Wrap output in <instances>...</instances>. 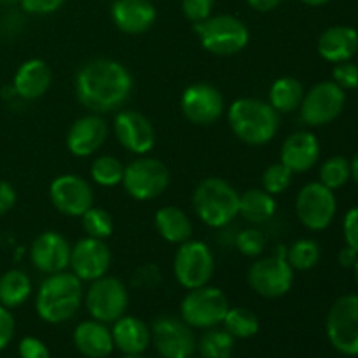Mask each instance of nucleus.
<instances>
[{"label":"nucleus","mask_w":358,"mask_h":358,"mask_svg":"<svg viewBox=\"0 0 358 358\" xmlns=\"http://www.w3.org/2000/svg\"><path fill=\"white\" fill-rule=\"evenodd\" d=\"M182 115L196 126H212L226 114L222 93L213 84L194 83L180 94Z\"/></svg>","instance_id":"nucleus-15"},{"label":"nucleus","mask_w":358,"mask_h":358,"mask_svg":"<svg viewBox=\"0 0 358 358\" xmlns=\"http://www.w3.org/2000/svg\"><path fill=\"white\" fill-rule=\"evenodd\" d=\"M52 84L51 66L41 58H30L17 66L13 79V90L21 100L34 101L44 96Z\"/></svg>","instance_id":"nucleus-23"},{"label":"nucleus","mask_w":358,"mask_h":358,"mask_svg":"<svg viewBox=\"0 0 358 358\" xmlns=\"http://www.w3.org/2000/svg\"><path fill=\"white\" fill-rule=\"evenodd\" d=\"M108 133H110V128L107 121L100 114L90 112L86 115H80L70 124L65 136V145L69 152L76 157L94 156L105 145Z\"/></svg>","instance_id":"nucleus-19"},{"label":"nucleus","mask_w":358,"mask_h":358,"mask_svg":"<svg viewBox=\"0 0 358 358\" xmlns=\"http://www.w3.org/2000/svg\"><path fill=\"white\" fill-rule=\"evenodd\" d=\"M20 358H51L48 345L35 336H24L17 345Z\"/></svg>","instance_id":"nucleus-41"},{"label":"nucleus","mask_w":358,"mask_h":358,"mask_svg":"<svg viewBox=\"0 0 358 358\" xmlns=\"http://www.w3.org/2000/svg\"><path fill=\"white\" fill-rule=\"evenodd\" d=\"M73 346L86 358H107L114 352V339L107 324L98 320H84L73 329Z\"/></svg>","instance_id":"nucleus-24"},{"label":"nucleus","mask_w":358,"mask_h":358,"mask_svg":"<svg viewBox=\"0 0 358 358\" xmlns=\"http://www.w3.org/2000/svg\"><path fill=\"white\" fill-rule=\"evenodd\" d=\"M14 332H16V322H14L13 313L9 308L0 304V352H3L10 345Z\"/></svg>","instance_id":"nucleus-43"},{"label":"nucleus","mask_w":358,"mask_h":358,"mask_svg":"<svg viewBox=\"0 0 358 358\" xmlns=\"http://www.w3.org/2000/svg\"><path fill=\"white\" fill-rule=\"evenodd\" d=\"M343 233H345V240L348 247L358 252V206L348 210L343 220Z\"/></svg>","instance_id":"nucleus-44"},{"label":"nucleus","mask_w":358,"mask_h":358,"mask_svg":"<svg viewBox=\"0 0 358 358\" xmlns=\"http://www.w3.org/2000/svg\"><path fill=\"white\" fill-rule=\"evenodd\" d=\"M229 310V299L219 287L208 285L187 290L180 303V318L191 329L206 331L219 327Z\"/></svg>","instance_id":"nucleus-9"},{"label":"nucleus","mask_w":358,"mask_h":358,"mask_svg":"<svg viewBox=\"0 0 358 358\" xmlns=\"http://www.w3.org/2000/svg\"><path fill=\"white\" fill-rule=\"evenodd\" d=\"M222 327L234 339H250L257 336L259 329H261V322H259L257 315L248 310V308L229 306L222 320Z\"/></svg>","instance_id":"nucleus-33"},{"label":"nucleus","mask_w":358,"mask_h":358,"mask_svg":"<svg viewBox=\"0 0 358 358\" xmlns=\"http://www.w3.org/2000/svg\"><path fill=\"white\" fill-rule=\"evenodd\" d=\"M294 173L283 163H271L262 171V189L269 194L276 196L287 192V189L292 185Z\"/></svg>","instance_id":"nucleus-38"},{"label":"nucleus","mask_w":358,"mask_h":358,"mask_svg":"<svg viewBox=\"0 0 358 358\" xmlns=\"http://www.w3.org/2000/svg\"><path fill=\"white\" fill-rule=\"evenodd\" d=\"M124 175V164L119 157L110 154H101L93 159L90 166V177L93 184L103 189H114L121 185Z\"/></svg>","instance_id":"nucleus-32"},{"label":"nucleus","mask_w":358,"mask_h":358,"mask_svg":"<svg viewBox=\"0 0 358 358\" xmlns=\"http://www.w3.org/2000/svg\"><path fill=\"white\" fill-rule=\"evenodd\" d=\"M112 23L126 35H142L156 23V7L150 0H115L110 7Z\"/></svg>","instance_id":"nucleus-22"},{"label":"nucleus","mask_w":358,"mask_h":358,"mask_svg":"<svg viewBox=\"0 0 358 358\" xmlns=\"http://www.w3.org/2000/svg\"><path fill=\"white\" fill-rule=\"evenodd\" d=\"M154 227L157 234L171 245H182L184 241L191 240L192 231H194L191 217L173 205L163 206L154 213Z\"/></svg>","instance_id":"nucleus-27"},{"label":"nucleus","mask_w":358,"mask_h":358,"mask_svg":"<svg viewBox=\"0 0 358 358\" xmlns=\"http://www.w3.org/2000/svg\"><path fill=\"white\" fill-rule=\"evenodd\" d=\"M318 55L329 63L350 62L358 52V31L346 24L327 28L318 37Z\"/></svg>","instance_id":"nucleus-25"},{"label":"nucleus","mask_w":358,"mask_h":358,"mask_svg":"<svg viewBox=\"0 0 358 358\" xmlns=\"http://www.w3.org/2000/svg\"><path fill=\"white\" fill-rule=\"evenodd\" d=\"M114 346L124 355H142L150 346V329L133 315H122L110 329Z\"/></svg>","instance_id":"nucleus-26"},{"label":"nucleus","mask_w":358,"mask_h":358,"mask_svg":"<svg viewBox=\"0 0 358 358\" xmlns=\"http://www.w3.org/2000/svg\"><path fill=\"white\" fill-rule=\"evenodd\" d=\"M72 245L58 231H44L30 245V262L42 275H55L69 269Z\"/></svg>","instance_id":"nucleus-20"},{"label":"nucleus","mask_w":358,"mask_h":358,"mask_svg":"<svg viewBox=\"0 0 358 358\" xmlns=\"http://www.w3.org/2000/svg\"><path fill=\"white\" fill-rule=\"evenodd\" d=\"M283 0H247L248 6L257 13H271L276 7H280Z\"/></svg>","instance_id":"nucleus-47"},{"label":"nucleus","mask_w":358,"mask_h":358,"mask_svg":"<svg viewBox=\"0 0 358 358\" xmlns=\"http://www.w3.org/2000/svg\"><path fill=\"white\" fill-rule=\"evenodd\" d=\"M304 86L296 77H278L269 86L268 103L275 108L278 114H292L299 110L301 101L304 98Z\"/></svg>","instance_id":"nucleus-29"},{"label":"nucleus","mask_w":358,"mask_h":358,"mask_svg":"<svg viewBox=\"0 0 358 358\" xmlns=\"http://www.w3.org/2000/svg\"><path fill=\"white\" fill-rule=\"evenodd\" d=\"M276 210H278L276 198L262 187L247 189L240 194L238 217L245 219L252 226H262L269 222L276 215Z\"/></svg>","instance_id":"nucleus-28"},{"label":"nucleus","mask_w":358,"mask_h":358,"mask_svg":"<svg viewBox=\"0 0 358 358\" xmlns=\"http://www.w3.org/2000/svg\"><path fill=\"white\" fill-rule=\"evenodd\" d=\"M215 0H182V13L192 24L201 23L212 16Z\"/></svg>","instance_id":"nucleus-39"},{"label":"nucleus","mask_w":358,"mask_h":358,"mask_svg":"<svg viewBox=\"0 0 358 358\" xmlns=\"http://www.w3.org/2000/svg\"><path fill=\"white\" fill-rule=\"evenodd\" d=\"M194 329L182 318L163 315L152 322L150 343L163 358H191L196 352Z\"/></svg>","instance_id":"nucleus-14"},{"label":"nucleus","mask_w":358,"mask_h":358,"mask_svg":"<svg viewBox=\"0 0 358 358\" xmlns=\"http://www.w3.org/2000/svg\"><path fill=\"white\" fill-rule=\"evenodd\" d=\"M299 2L306 3V6L310 7H320V6H325L327 2H331V0H299Z\"/></svg>","instance_id":"nucleus-50"},{"label":"nucleus","mask_w":358,"mask_h":358,"mask_svg":"<svg viewBox=\"0 0 358 358\" xmlns=\"http://www.w3.org/2000/svg\"><path fill=\"white\" fill-rule=\"evenodd\" d=\"M13 3H20V0H0V6H13Z\"/></svg>","instance_id":"nucleus-51"},{"label":"nucleus","mask_w":358,"mask_h":358,"mask_svg":"<svg viewBox=\"0 0 358 358\" xmlns=\"http://www.w3.org/2000/svg\"><path fill=\"white\" fill-rule=\"evenodd\" d=\"M226 117L233 135L250 147L268 145L280 129V114L259 98H236L226 107Z\"/></svg>","instance_id":"nucleus-3"},{"label":"nucleus","mask_w":358,"mask_h":358,"mask_svg":"<svg viewBox=\"0 0 358 358\" xmlns=\"http://www.w3.org/2000/svg\"><path fill=\"white\" fill-rule=\"evenodd\" d=\"M338 259H339V264H341L343 268H353L358 261V252H355L352 247L346 245V247L339 252Z\"/></svg>","instance_id":"nucleus-48"},{"label":"nucleus","mask_w":358,"mask_h":358,"mask_svg":"<svg viewBox=\"0 0 358 358\" xmlns=\"http://www.w3.org/2000/svg\"><path fill=\"white\" fill-rule=\"evenodd\" d=\"M122 358H143L142 355H124Z\"/></svg>","instance_id":"nucleus-53"},{"label":"nucleus","mask_w":358,"mask_h":358,"mask_svg":"<svg viewBox=\"0 0 358 358\" xmlns=\"http://www.w3.org/2000/svg\"><path fill=\"white\" fill-rule=\"evenodd\" d=\"M296 271L287 261V247L280 245L269 255H261L247 271V283L264 299H280L292 290Z\"/></svg>","instance_id":"nucleus-5"},{"label":"nucleus","mask_w":358,"mask_h":358,"mask_svg":"<svg viewBox=\"0 0 358 358\" xmlns=\"http://www.w3.org/2000/svg\"><path fill=\"white\" fill-rule=\"evenodd\" d=\"M159 269L157 266H142L138 271H135V285L140 287H156L159 283Z\"/></svg>","instance_id":"nucleus-46"},{"label":"nucleus","mask_w":358,"mask_h":358,"mask_svg":"<svg viewBox=\"0 0 358 358\" xmlns=\"http://www.w3.org/2000/svg\"><path fill=\"white\" fill-rule=\"evenodd\" d=\"M171 268L182 289H199L212 282L215 273V255L205 241L191 238L178 245Z\"/></svg>","instance_id":"nucleus-8"},{"label":"nucleus","mask_w":358,"mask_h":358,"mask_svg":"<svg viewBox=\"0 0 358 358\" xmlns=\"http://www.w3.org/2000/svg\"><path fill=\"white\" fill-rule=\"evenodd\" d=\"M49 199L62 215L80 219L94 205L93 185L76 173H63L52 178Z\"/></svg>","instance_id":"nucleus-16"},{"label":"nucleus","mask_w":358,"mask_h":358,"mask_svg":"<svg viewBox=\"0 0 358 358\" xmlns=\"http://www.w3.org/2000/svg\"><path fill=\"white\" fill-rule=\"evenodd\" d=\"M121 185L135 201H154L166 192L170 185V171L157 157L149 154L136 156L131 163L124 164Z\"/></svg>","instance_id":"nucleus-7"},{"label":"nucleus","mask_w":358,"mask_h":358,"mask_svg":"<svg viewBox=\"0 0 358 358\" xmlns=\"http://www.w3.org/2000/svg\"><path fill=\"white\" fill-rule=\"evenodd\" d=\"M84 306L93 320L103 322L107 325L114 324L128 311V287L117 276H101L91 282L84 292Z\"/></svg>","instance_id":"nucleus-10"},{"label":"nucleus","mask_w":358,"mask_h":358,"mask_svg":"<svg viewBox=\"0 0 358 358\" xmlns=\"http://www.w3.org/2000/svg\"><path fill=\"white\" fill-rule=\"evenodd\" d=\"M192 210L205 226L224 229L238 217L240 192L220 177L203 178L192 192Z\"/></svg>","instance_id":"nucleus-4"},{"label":"nucleus","mask_w":358,"mask_h":358,"mask_svg":"<svg viewBox=\"0 0 358 358\" xmlns=\"http://www.w3.org/2000/svg\"><path fill=\"white\" fill-rule=\"evenodd\" d=\"M80 224L86 233V236L96 238V240H108L114 233V219L110 213L101 206H91L83 217H80Z\"/></svg>","instance_id":"nucleus-36"},{"label":"nucleus","mask_w":358,"mask_h":358,"mask_svg":"<svg viewBox=\"0 0 358 358\" xmlns=\"http://www.w3.org/2000/svg\"><path fill=\"white\" fill-rule=\"evenodd\" d=\"M325 331L331 345L339 353L358 355V294H346L332 304Z\"/></svg>","instance_id":"nucleus-11"},{"label":"nucleus","mask_w":358,"mask_h":358,"mask_svg":"<svg viewBox=\"0 0 358 358\" xmlns=\"http://www.w3.org/2000/svg\"><path fill=\"white\" fill-rule=\"evenodd\" d=\"M346 103L345 90L338 86L334 80H324L304 93L301 101V119L311 128L331 124L341 115Z\"/></svg>","instance_id":"nucleus-13"},{"label":"nucleus","mask_w":358,"mask_h":358,"mask_svg":"<svg viewBox=\"0 0 358 358\" xmlns=\"http://www.w3.org/2000/svg\"><path fill=\"white\" fill-rule=\"evenodd\" d=\"M234 341L236 339L224 327H212L203 332L199 341L196 343V350L201 358H231L234 352Z\"/></svg>","instance_id":"nucleus-31"},{"label":"nucleus","mask_w":358,"mask_h":358,"mask_svg":"<svg viewBox=\"0 0 358 358\" xmlns=\"http://www.w3.org/2000/svg\"><path fill=\"white\" fill-rule=\"evenodd\" d=\"M320 245L311 238H301L287 247V261L294 271H310L320 262Z\"/></svg>","instance_id":"nucleus-34"},{"label":"nucleus","mask_w":358,"mask_h":358,"mask_svg":"<svg viewBox=\"0 0 358 358\" xmlns=\"http://www.w3.org/2000/svg\"><path fill=\"white\" fill-rule=\"evenodd\" d=\"M234 248L240 252L243 257L257 259L266 250V236L257 226L247 227V229L238 231L234 236Z\"/></svg>","instance_id":"nucleus-37"},{"label":"nucleus","mask_w":358,"mask_h":358,"mask_svg":"<svg viewBox=\"0 0 358 358\" xmlns=\"http://www.w3.org/2000/svg\"><path fill=\"white\" fill-rule=\"evenodd\" d=\"M353 271H355V282H357V287H358V261H357V264L353 266Z\"/></svg>","instance_id":"nucleus-52"},{"label":"nucleus","mask_w":358,"mask_h":358,"mask_svg":"<svg viewBox=\"0 0 358 358\" xmlns=\"http://www.w3.org/2000/svg\"><path fill=\"white\" fill-rule=\"evenodd\" d=\"M17 201L16 189L7 180H0V217L9 213Z\"/></svg>","instance_id":"nucleus-45"},{"label":"nucleus","mask_w":358,"mask_h":358,"mask_svg":"<svg viewBox=\"0 0 358 358\" xmlns=\"http://www.w3.org/2000/svg\"><path fill=\"white\" fill-rule=\"evenodd\" d=\"M112 129L119 145L135 156H147L156 145V129L142 112L121 108L115 112Z\"/></svg>","instance_id":"nucleus-17"},{"label":"nucleus","mask_w":358,"mask_h":358,"mask_svg":"<svg viewBox=\"0 0 358 358\" xmlns=\"http://www.w3.org/2000/svg\"><path fill=\"white\" fill-rule=\"evenodd\" d=\"M135 80L128 66L112 58H93L84 62L73 77L76 98L93 114L117 112L131 98Z\"/></svg>","instance_id":"nucleus-1"},{"label":"nucleus","mask_w":358,"mask_h":358,"mask_svg":"<svg viewBox=\"0 0 358 358\" xmlns=\"http://www.w3.org/2000/svg\"><path fill=\"white\" fill-rule=\"evenodd\" d=\"M338 212V199L334 191L320 182H310L296 198V215L299 222L310 231H324L334 220Z\"/></svg>","instance_id":"nucleus-12"},{"label":"nucleus","mask_w":358,"mask_h":358,"mask_svg":"<svg viewBox=\"0 0 358 358\" xmlns=\"http://www.w3.org/2000/svg\"><path fill=\"white\" fill-rule=\"evenodd\" d=\"M318 175H320V184H324L331 191H336L352 178V164L346 157L332 156L320 164Z\"/></svg>","instance_id":"nucleus-35"},{"label":"nucleus","mask_w":358,"mask_h":358,"mask_svg":"<svg viewBox=\"0 0 358 358\" xmlns=\"http://www.w3.org/2000/svg\"><path fill=\"white\" fill-rule=\"evenodd\" d=\"M199 44L213 56H234L250 42V30L233 14H217L194 24Z\"/></svg>","instance_id":"nucleus-6"},{"label":"nucleus","mask_w":358,"mask_h":358,"mask_svg":"<svg viewBox=\"0 0 358 358\" xmlns=\"http://www.w3.org/2000/svg\"><path fill=\"white\" fill-rule=\"evenodd\" d=\"M65 0H20L21 9L34 16H49L59 10Z\"/></svg>","instance_id":"nucleus-42"},{"label":"nucleus","mask_w":358,"mask_h":358,"mask_svg":"<svg viewBox=\"0 0 358 358\" xmlns=\"http://www.w3.org/2000/svg\"><path fill=\"white\" fill-rule=\"evenodd\" d=\"M84 303L83 282L72 271L48 275L35 294V311L45 324L59 325L72 320Z\"/></svg>","instance_id":"nucleus-2"},{"label":"nucleus","mask_w":358,"mask_h":358,"mask_svg":"<svg viewBox=\"0 0 358 358\" xmlns=\"http://www.w3.org/2000/svg\"><path fill=\"white\" fill-rule=\"evenodd\" d=\"M320 159V142L315 133L297 129L283 140L280 147V163L292 173H306Z\"/></svg>","instance_id":"nucleus-21"},{"label":"nucleus","mask_w":358,"mask_h":358,"mask_svg":"<svg viewBox=\"0 0 358 358\" xmlns=\"http://www.w3.org/2000/svg\"><path fill=\"white\" fill-rule=\"evenodd\" d=\"M112 264V252L103 240L84 236L72 245L69 269L80 282H94L108 275Z\"/></svg>","instance_id":"nucleus-18"},{"label":"nucleus","mask_w":358,"mask_h":358,"mask_svg":"<svg viewBox=\"0 0 358 358\" xmlns=\"http://www.w3.org/2000/svg\"><path fill=\"white\" fill-rule=\"evenodd\" d=\"M350 164H352V178L358 184V152L355 154V157L350 161Z\"/></svg>","instance_id":"nucleus-49"},{"label":"nucleus","mask_w":358,"mask_h":358,"mask_svg":"<svg viewBox=\"0 0 358 358\" xmlns=\"http://www.w3.org/2000/svg\"><path fill=\"white\" fill-rule=\"evenodd\" d=\"M357 55H358V52H357Z\"/></svg>","instance_id":"nucleus-54"},{"label":"nucleus","mask_w":358,"mask_h":358,"mask_svg":"<svg viewBox=\"0 0 358 358\" xmlns=\"http://www.w3.org/2000/svg\"><path fill=\"white\" fill-rule=\"evenodd\" d=\"M34 292L31 278L23 269H9L0 276V304L9 310L20 308Z\"/></svg>","instance_id":"nucleus-30"},{"label":"nucleus","mask_w":358,"mask_h":358,"mask_svg":"<svg viewBox=\"0 0 358 358\" xmlns=\"http://www.w3.org/2000/svg\"><path fill=\"white\" fill-rule=\"evenodd\" d=\"M332 80L341 90H355L358 87V65L352 62L336 63L332 70Z\"/></svg>","instance_id":"nucleus-40"}]
</instances>
